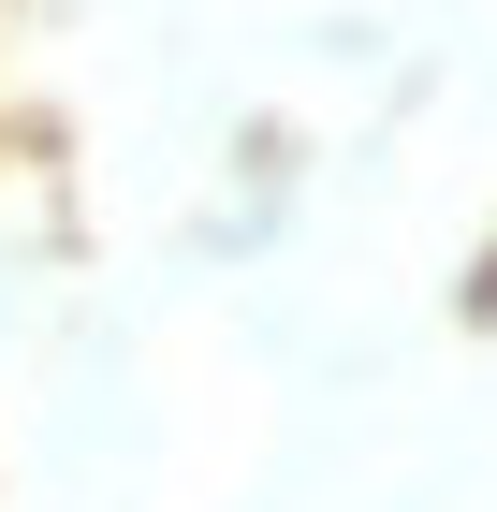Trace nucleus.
<instances>
[{
	"mask_svg": "<svg viewBox=\"0 0 497 512\" xmlns=\"http://www.w3.org/2000/svg\"><path fill=\"white\" fill-rule=\"evenodd\" d=\"M454 308H468V322H497V249L468 264V293H454Z\"/></svg>",
	"mask_w": 497,
	"mask_h": 512,
	"instance_id": "1",
	"label": "nucleus"
}]
</instances>
